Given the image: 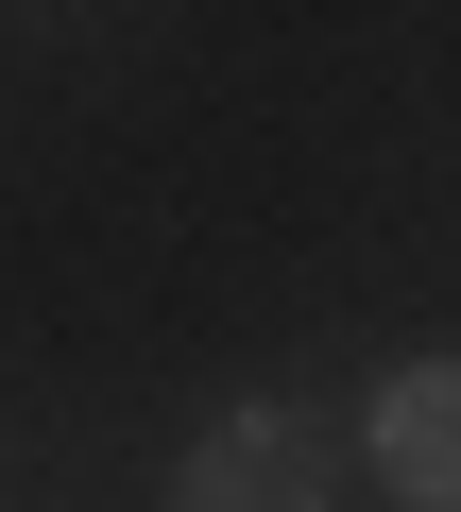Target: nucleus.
Listing matches in <instances>:
<instances>
[{
    "label": "nucleus",
    "instance_id": "f257e3e1",
    "mask_svg": "<svg viewBox=\"0 0 461 512\" xmlns=\"http://www.w3.org/2000/svg\"><path fill=\"white\" fill-rule=\"evenodd\" d=\"M325 495H342V427L291 410V393H240L171 461V512H325Z\"/></svg>",
    "mask_w": 461,
    "mask_h": 512
},
{
    "label": "nucleus",
    "instance_id": "f03ea898",
    "mask_svg": "<svg viewBox=\"0 0 461 512\" xmlns=\"http://www.w3.org/2000/svg\"><path fill=\"white\" fill-rule=\"evenodd\" d=\"M359 461H376L410 512H461V359H393L376 410H359Z\"/></svg>",
    "mask_w": 461,
    "mask_h": 512
}]
</instances>
